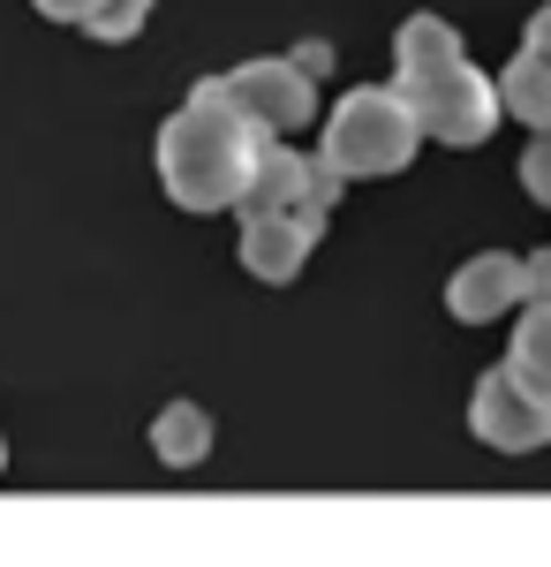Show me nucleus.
<instances>
[{
	"mask_svg": "<svg viewBox=\"0 0 551 567\" xmlns=\"http://www.w3.org/2000/svg\"><path fill=\"white\" fill-rule=\"evenodd\" d=\"M257 152H264V130L219 91V76L197 84L159 122V182L181 213H235L250 189Z\"/></svg>",
	"mask_w": 551,
	"mask_h": 567,
	"instance_id": "f257e3e1",
	"label": "nucleus"
},
{
	"mask_svg": "<svg viewBox=\"0 0 551 567\" xmlns=\"http://www.w3.org/2000/svg\"><path fill=\"white\" fill-rule=\"evenodd\" d=\"M393 53H401V99L416 106L424 136L468 152V144H484V136L499 130V114H507L499 106V84L461 53L446 16H408Z\"/></svg>",
	"mask_w": 551,
	"mask_h": 567,
	"instance_id": "f03ea898",
	"label": "nucleus"
},
{
	"mask_svg": "<svg viewBox=\"0 0 551 567\" xmlns=\"http://www.w3.org/2000/svg\"><path fill=\"white\" fill-rule=\"evenodd\" d=\"M416 144H424V122H416V106L401 99V84L347 91L333 106V122H325V159L340 167V182L401 175V167L416 159Z\"/></svg>",
	"mask_w": 551,
	"mask_h": 567,
	"instance_id": "7ed1b4c3",
	"label": "nucleus"
},
{
	"mask_svg": "<svg viewBox=\"0 0 551 567\" xmlns=\"http://www.w3.org/2000/svg\"><path fill=\"white\" fill-rule=\"evenodd\" d=\"M333 205H340V167L333 159L264 136V152H257V167H250V189H242L235 213H295V219H310V227L325 235Z\"/></svg>",
	"mask_w": 551,
	"mask_h": 567,
	"instance_id": "20e7f679",
	"label": "nucleus"
},
{
	"mask_svg": "<svg viewBox=\"0 0 551 567\" xmlns=\"http://www.w3.org/2000/svg\"><path fill=\"white\" fill-rule=\"evenodd\" d=\"M468 424L499 454H537L551 446V393H537L513 363H499V371H484V386L468 401Z\"/></svg>",
	"mask_w": 551,
	"mask_h": 567,
	"instance_id": "39448f33",
	"label": "nucleus"
},
{
	"mask_svg": "<svg viewBox=\"0 0 551 567\" xmlns=\"http://www.w3.org/2000/svg\"><path fill=\"white\" fill-rule=\"evenodd\" d=\"M219 91L250 114L264 136H295L318 114V76L302 61H242L235 76H219Z\"/></svg>",
	"mask_w": 551,
	"mask_h": 567,
	"instance_id": "423d86ee",
	"label": "nucleus"
},
{
	"mask_svg": "<svg viewBox=\"0 0 551 567\" xmlns=\"http://www.w3.org/2000/svg\"><path fill=\"white\" fill-rule=\"evenodd\" d=\"M521 303H529V258H507V250H484L446 280V310L461 326H491V318H507Z\"/></svg>",
	"mask_w": 551,
	"mask_h": 567,
	"instance_id": "0eeeda50",
	"label": "nucleus"
},
{
	"mask_svg": "<svg viewBox=\"0 0 551 567\" xmlns=\"http://www.w3.org/2000/svg\"><path fill=\"white\" fill-rule=\"evenodd\" d=\"M318 250V227L295 213H242V265H250L257 280H295L302 258Z\"/></svg>",
	"mask_w": 551,
	"mask_h": 567,
	"instance_id": "6e6552de",
	"label": "nucleus"
},
{
	"mask_svg": "<svg viewBox=\"0 0 551 567\" xmlns=\"http://www.w3.org/2000/svg\"><path fill=\"white\" fill-rule=\"evenodd\" d=\"M499 106H507L513 122H529V130H551V61L544 53H513L507 76H499Z\"/></svg>",
	"mask_w": 551,
	"mask_h": 567,
	"instance_id": "1a4fd4ad",
	"label": "nucleus"
},
{
	"mask_svg": "<svg viewBox=\"0 0 551 567\" xmlns=\"http://www.w3.org/2000/svg\"><path fill=\"white\" fill-rule=\"evenodd\" d=\"M152 446H159V462L189 470V462L212 454V416L197 401H174V409H159V424H152Z\"/></svg>",
	"mask_w": 551,
	"mask_h": 567,
	"instance_id": "9d476101",
	"label": "nucleus"
},
{
	"mask_svg": "<svg viewBox=\"0 0 551 567\" xmlns=\"http://www.w3.org/2000/svg\"><path fill=\"white\" fill-rule=\"evenodd\" d=\"M513 371L529 379L537 393H551V296H529L521 318H513Z\"/></svg>",
	"mask_w": 551,
	"mask_h": 567,
	"instance_id": "9b49d317",
	"label": "nucleus"
},
{
	"mask_svg": "<svg viewBox=\"0 0 551 567\" xmlns=\"http://www.w3.org/2000/svg\"><path fill=\"white\" fill-rule=\"evenodd\" d=\"M144 23H152V0H98V8L84 16V31H91L98 45H122V39H136Z\"/></svg>",
	"mask_w": 551,
	"mask_h": 567,
	"instance_id": "f8f14e48",
	"label": "nucleus"
},
{
	"mask_svg": "<svg viewBox=\"0 0 551 567\" xmlns=\"http://www.w3.org/2000/svg\"><path fill=\"white\" fill-rule=\"evenodd\" d=\"M521 189H529L537 205H551V130H537V144H529V159H521Z\"/></svg>",
	"mask_w": 551,
	"mask_h": 567,
	"instance_id": "ddd939ff",
	"label": "nucleus"
},
{
	"mask_svg": "<svg viewBox=\"0 0 551 567\" xmlns=\"http://www.w3.org/2000/svg\"><path fill=\"white\" fill-rule=\"evenodd\" d=\"M31 8H39V16H53V23H84L98 0H31Z\"/></svg>",
	"mask_w": 551,
	"mask_h": 567,
	"instance_id": "4468645a",
	"label": "nucleus"
},
{
	"mask_svg": "<svg viewBox=\"0 0 551 567\" xmlns=\"http://www.w3.org/2000/svg\"><path fill=\"white\" fill-rule=\"evenodd\" d=\"M529 53H544V61H551V0L529 16Z\"/></svg>",
	"mask_w": 551,
	"mask_h": 567,
	"instance_id": "2eb2a0df",
	"label": "nucleus"
},
{
	"mask_svg": "<svg viewBox=\"0 0 551 567\" xmlns=\"http://www.w3.org/2000/svg\"><path fill=\"white\" fill-rule=\"evenodd\" d=\"M529 296H551V250L529 258Z\"/></svg>",
	"mask_w": 551,
	"mask_h": 567,
	"instance_id": "dca6fc26",
	"label": "nucleus"
},
{
	"mask_svg": "<svg viewBox=\"0 0 551 567\" xmlns=\"http://www.w3.org/2000/svg\"><path fill=\"white\" fill-rule=\"evenodd\" d=\"M295 61H302V69H310V76H325V69H333V45H302Z\"/></svg>",
	"mask_w": 551,
	"mask_h": 567,
	"instance_id": "f3484780",
	"label": "nucleus"
},
{
	"mask_svg": "<svg viewBox=\"0 0 551 567\" xmlns=\"http://www.w3.org/2000/svg\"><path fill=\"white\" fill-rule=\"evenodd\" d=\"M0 462H8V446H0Z\"/></svg>",
	"mask_w": 551,
	"mask_h": 567,
	"instance_id": "a211bd4d",
	"label": "nucleus"
}]
</instances>
